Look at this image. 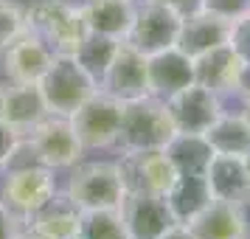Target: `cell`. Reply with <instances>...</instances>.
I'll use <instances>...</instances> for the list:
<instances>
[{
    "instance_id": "cell-8",
    "label": "cell",
    "mask_w": 250,
    "mask_h": 239,
    "mask_svg": "<svg viewBox=\"0 0 250 239\" xmlns=\"http://www.w3.org/2000/svg\"><path fill=\"white\" fill-rule=\"evenodd\" d=\"M180 23L183 14H177L169 6H160V3H152V0H138L135 20H132V28H129L124 43L138 48L144 57L158 54V51L177 45Z\"/></svg>"
},
{
    "instance_id": "cell-20",
    "label": "cell",
    "mask_w": 250,
    "mask_h": 239,
    "mask_svg": "<svg viewBox=\"0 0 250 239\" xmlns=\"http://www.w3.org/2000/svg\"><path fill=\"white\" fill-rule=\"evenodd\" d=\"M82 17L87 25V34L110 37V40H126L132 20H135L138 0H84Z\"/></svg>"
},
{
    "instance_id": "cell-7",
    "label": "cell",
    "mask_w": 250,
    "mask_h": 239,
    "mask_svg": "<svg viewBox=\"0 0 250 239\" xmlns=\"http://www.w3.org/2000/svg\"><path fill=\"white\" fill-rule=\"evenodd\" d=\"M121 107L124 104L107 96L104 90H96L82 104L76 113L70 115L73 132L79 138L84 152H107L115 149L118 130H121Z\"/></svg>"
},
{
    "instance_id": "cell-35",
    "label": "cell",
    "mask_w": 250,
    "mask_h": 239,
    "mask_svg": "<svg viewBox=\"0 0 250 239\" xmlns=\"http://www.w3.org/2000/svg\"><path fill=\"white\" fill-rule=\"evenodd\" d=\"M242 115H245V121H248V127H250V104H242Z\"/></svg>"
},
{
    "instance_id": "cell-6",
    "label": "cell",
    "mask_w": 250,
    "mask_h": 239,
    "mask_svg": "<svg viewBox=\"0 0 250 239\" xmlns=\"http://www.w3.org/2000/svg\"><path fill=\"white\" fill-rule=\"evenodd\" d=\"M25 147H28L31 158L37 163H42V166H48V169H54V172L70 169V166H76L87 155L84 147L79 144L76 132H73L70 118L51 115V113L31 132H25Z\"/></svg>"
},
{
    "instance_id": "cell-19",
    "label": "cell",
    "mask_w": 250,
    "mask_h": 239,
    "mask_svg": "<svg viewBox=\"0 0 250 239\" xmlns=\"http://www.w3.org/2000/svg\"><path fill=\"white\" fill-rule=\"evenodd\" d=\"M188 228L197 239H250L248 208L233 203H219V200H211L188 222Z\"/></svg>"
},
{
    "instance_id": "cell-5",
    "label": "cell",
    "mask_w": 250,
    "mask_h": 239,
    "mask_svg": "<svg viewBox=\"0 0 250 239\" xmlns=\"http://www.w3.org/2000/svg\"><path fill=\"white\" fill-rule=\"evenodd\" d=\"M28 14V28L45 40L54 54H76L87 40L82 6L70 0H37Z\"/></svg>"
},
{
    "instance_id": "cell-32",
    "label": "cell",
    "mask_w": 250,
    "mask_h": 239,
    "mask_svg": "<svg viewBox=\"0 0 250 239\" xmlns=\"http://www.w3.org/2000/svg\"><path fill=\"white\" fill-rule=\"evenodd\" d=\"M152 3H160V6H169V9H174L177 14H191L200 9V0H152Z\"/></svg>"
},
{
    "instance_id": "cell-18",
    "label": "cell",
    "mask_w": 250,
    "mask_h": 239,
    "mask_svg": "<svg viewBox=\"0 0 250 239\" xmlns=\"http://www.w3.org/2000/svg\"><path fill=\"white\" fill-rule=\"evenodd\" d=\"M228 37H230V20L216 17L205 9H197V12L183 17L174 48H180L186 57L197 59L219 45H228Z\"/></svg>"
},
{
    "instance_id": "cell-13",
    "label": "cell",
    "mask_w": 250,
    "mask_h": 239,
    "mask_svg": "<svg viewBox=\"0 0 250 239\" xmlns=\"http://www.w3.org/2000/svg\"><path fill=\"white\" fill-rule=\"evenodd\" d=\"M54 51L40 34L31 28L20 34L9 48H3V70L9 82H25V85H40V79L48 73L54 62Z\"/></svg>"
},
{
    "instance_id": "cell-28",
    "label": "cell",
    "mask_w": 250,
    "mask_h": 239,
    "mask_svg": "<svg viewBox=\"0 0 250 239\" xmlns=\"http://www.w3.org/2000/svg\"><path fill=\"white\" fill-rule=\"evenodd\" d=\"M228 45L236 51L239 57L250 65V12L230 20V37H228Z\"/></svg>"
},
{
    "instance_id": "cell-23",
    "label": "cell",
    "mask_w": 250,
    "mask_h": 239,
    "mask_svg": "<svg viewBox=\"0 0 250 239\" xmlns=\"http://www.w3.org/2000/svg\"><path fill=\"white\" fill-rule=\"evenodd\" d=\"M205 141L219 155H245L250 149V127L242 110H222V115L208 127Z\"/></svg>"
},
{
    "instance_id": "cell-31",
    "label": "cell",
    "mask_w": 250,
    "mask_h": 239,
    "mask_svg": "<svg viewBox=\"0 0 250 239\" xmlns=\"http://www.w3.org/2000/svg\"><path fill=\"white\" fill-rule=\"evenodd\" d=\"M20 228H23V219L14 217L6 205L0 203V239H17Z\"/></svg>"
},
{
    "instance_id": "cell-36",
    "label": "cell",
    "mask_w": 250,
    "mask_h": 239,
    "mask_svg": "<svg viewBox=\"0 0 250 239\" xmlns=\"http://www.w3.org/2000/svg\"><path fill=\"white\" fill-rule=\"evenodd\" d=\"M242 160H245V166H248V174H250V149L245 152V155H242Z\"/></svg>"
},
{
    "instance_id": "cell-24",
    "label": "cell",
    "mask_w": 250,
    "mask_h": 239,
    "mask_svg": "<svg viewBox=\"0 0 250 239\" xmlns=\"http://www.w3.org/2000/svg\"><path fill=\"white\" fill-rule=\"evenodd\" d=\"M166 155L171 158L177 174H205V166L214 155V149L208 147L205 135L174 132V138L166 144Z\"/></svg>"
},
{
    "instance_id": "cell-30",
    "label": "cell",
    "mask_w": 250,
    "mask_h": 239,
    "mask_svg": "<svg viewBox=\"0 0 250 239\" xmlns=\"http://www.w3.org/2000/svg\"><path fill=\"white\" fill-rule=\"evenodd\" d=\"M23 138L25 135H20L14 127H9L3 118H0V172L14 160L17 149H20V144H23Z\"/></svg>"
},
{
    "instance_id": "cell-10",
    "label": "cell",
    "mask_w": 250,
    "mask_h": 239,
    "mask_svg": "<svg viewBox=\"0 0 250 239\" xmlns=\"http://www.w3.org/2000/svg\"><path fill=\"white\" fill-rule=\"evenodd\" d=\"M99 90L118 99L121 104L149 96L146 57L138 48H132L129 43H118L110 65L104 68L102 79H99Z\"/></svg>"
},
{
    "instance_id": "cell-34",
    "label": "cell",
    "mask_w": 250,
    "mask_h": 239,
    "mask_svg": "<svg viewBox=\"0 0 250 239\" xmlns=\"http://www.w3.org/2000/svg\"><path fill=\"white\" fill-rule=\"evenodd\" d=\"M17 239H40V237H37V234H31V231H28V228H20V234H17Z\"/></svg>"
},
{
    "instance_id": "cell-2",
    "label": "cell",
    "mask_w": 250,
    "mask_h": 239,
    "mask_svg": "<svg viewBox=\"0 0 250 239\" xmlns=\"http://www.w3.org/2000/svg\"><path fill=\"white\" fill-rule=\"evenodd\" d=\"M174 138L166 102H160L155 96H144L135 102H124L121 107V130L115 141L118 155L129 152H146V149H166Z\"/></svg>"
},
{
    "instance_id": "cell-21",
    "label": "cell",
    "mask_w": 250,
    "mask_h": 239,
    "mask_svg": "<svg viewBox=\"0 0 250 239\" xmlns=\"http://www.w3.org/2000/svg\"><path fill=\"white\" fill-rule=\"evenodd\" d=\"M79 219H82V211L68 200V194L59 189L40 211L25 217L23 225L40 239H76Z\"/></svg>"
},
{
    "instance_id": "cell-22",
    "label": "cell",
    "mask_w": 250,
    "mask_h": 239,
    "mask_svg": "<svg viewBox=\"0 0 250 239\" xmlns=\"http://www.w3.org/2000/svg\"><path fill=\"white\" fill-rule=\"evenodd\" d=\"M208 203H211V192H208L205 174H177L174 186L166 192V205L174 222L180 225H188Z\"/></svg>"
},
{
    "instance_id": "cell-17",
    "label": "cell",
    "mask_w": 250,
    "mask_h": 239,
    "mask_svg": "<svg viewBox=\"0 0 250 239\" xmlns=\"http://www.w3.org/2000/svg\"><path fill=\"white\" fill-rule=\"evenodd\" d=\"M146 82L149 96L166 102L169 96L183 90L194 82V59L186 57L180 48H166L146 57Z\"/></svg>"
},
{
    "instance_id": "cell-12",
    "label": "cell",
    "mask_w": 250,
    "mask_h": 239,
    "mask_svg": "<svg viewBox=\"0 0 250 239\" xmlns=\"http://www.w3.org/2000/svg\"><path fill=\"white\" fill-rule=\"evenodd\" d=\"M245 68H248V62L239 57L233 48L219 45L194 59V82L208 87L211 93H216L222 102L225 99H236Z\"/></svg>"
},
{
    "instance_id": "cell-26",
    "label": "cell",
    "mask_w": 250,
    "mask_h": 239,
    "mask_svg": "<svg viewBox=\"0 0 250 239\" xmlns=\"http://www.w3.org/2000/svg\"><path fill=\"white\" fill-rule=\"evenodd\" d=\"M121 43H124V40H121ZM115 48H118V40L99 37V34H87V40L79 45V51H76L73 57L79 59L82 65H84V70L99 82L102 79V73H104V68H107L110 59H113Z\"/></svg>"
},
{
    "instance_id": "cell-4",
    "label": "cell",
    "mask_w": 250,
    "mask_h": 239,
    "mask_svg": "<svg viewBox=\"0 0 250 239\" xmlns=\"http://www.w3.org/2000/svg\"><path fill=\"white\" fill-rule=\"evenodd\" d=\"M57 192V172L42 163H17L0 172V203L20 219L40 211Z\"/></svg>"
},
{
    "instance_id": "cell-11",
    "label": "cell",
    "mask_w": 250,
    "mask_h": 239,
    "mask_svg": "<svg viewBox=\"0 0 250 239\" xmlns=\"http://www.w3.org/2000/svg\"><path fill=\"white\" fill-rule=\"evenodd\" d=\"M121 174H124L126 192H141V194H158L166 197L174 180L177 169L166 149H146V152H129L118 158Z\"/></svg>"
},
{
    "instance_id": "cell-29",
    "label": "cell",
    "mask_w": 250,
    "mask_h": 239,
    "mask_svg": "<svg viewBox=\"0 0 250 239\" xmlns=\"http://www.w3.org/2000/svg\"><path fill=\"white\" fill-rule=\"evenodd\" d=\"M200 9L216 17H225V20H236L250 12V0H200Z\"/></svg>"
},
{
    "instance_id": "cell-9",
    "label": "cell",
    "mask_w": 250,
    "mask_h": 239,
    "mask_svg": "<svg viewBox=\"0 0 250 239\" xmlns=\"http://www.w3.org/2000/svg\"><path fill=\"white\" fill-rule=\"evenodd\" d=\"M166 110H169L174 132H183V135H205L208 127L222 115L225 102L216 93H211L208 87L191 82V85H186L183 90H177L174 96L166 99Z\"/></svg>"
},
{
    "instance_id": "cell-15",
    "label": "cell",
    "mask_w": 250,
    "mask_h": 239,
    "mask_svg": "<svg viewBox=\"0 0 250 239\" xmlns=\"http://www.w3.org/2000/svg\"><path fill=\"white\" fill-rule=\"evenodd\" d=\"M205 183H208L211 200L250 208V174L242 155L214 152L208 166H205Z\"/></svg>"
},
{
    "instance_id": "cell-16",
    "label": "cell",
    "mask_w": 250,
    "mask_h": 239,
    "mask_svg": "<svg viewBox=\"0 0 250 239\" xmlns=\"http://www.w3.org/2000/svg\"><path fill=\"white\" fill-rule=\"evenodd\" d=\"M48 115L45 99L40 93V85L25 82H3L0 85V118L9 127H14L20 135L31 132Z\"/></svg>"
},
{
    "instance_id": "cell-3",
    "label": "cell",
    "mask_w": 250,
    "mask_h": 239,
    "mask_svg": "<svg viewBox=\"0 0 250 239\" xmlns=\"http://www.w3.org/2000/svg\"><path fill=\"white\" fill-rule=\"evenodd\" d=\"M99 90V82L84 70L73 54H57L48 73L40 79V93L51 115H70Z\"/></svg>"
},
{
    "instance_id": "cell-1",
    "label": "cell",
    "mask_w": 250,
    "mask_h": 239,
    "mask_svg": "<svg viewBox=\"0 0 250 239\" xmlns=\"http://www.w3.org/2000/svg\"><path fill=\"white\" fill-rule=\"evenodd\" d=\"M62 192L79 211H99V208H121L126 186L118 160H79L68 169Z\"/></svg>"
},
{
    "instance_id": "cell-27",
    "label": "cell",
    "mask_w": 250,
    "mask_h": 239,
    "mask_svg": "<svg viewBox=\"0 0 250 239\" xmlns=\"http://www.w3.org/2000/svg\"><path fill=\"white\" fill-rule=\"evenodd\" d=\"M28 31V14L14 0H0V51Z\"/></svg>"
},
{
    "instance_id": "cell-25",
    "label": "cell",
    "mask_w": 250,
    "mask_h": 239,
    "mask_svg": "<svg viewBox=\"0 0 250 239\" xmlns=\"http://www.w3.org/2000/svg\"><path fill=\"white\" fill-rule=\"evenodd\" d=\"M76 239H129V234L118 208H99L82 211Z\"/></svg>"
},
{
    "instance_id": "cell-14",
    "label": "cell",
    "mask_w": 250,
    "mask_h": 239,
    "mask_svg": "<svg viewBox=\"0 0 250 239\" xmlns=\"http://www.w3.org/2000/svg\"><path fill=\"white\" fill-rule=\"evenodd\" d=\"M118 211H121L129 239H158L174 225L166 197H158V194L126 192Z\"/></svg>"
},
{
    "instance_id": "cell-33",
    "label": "cell",
    "mask_w": 250,
    "mask_h": 239,
    "mask_svg": "<svg viewBox=\"0 0 250 239\" xmlns=\"http://www.w3.org/2000/svg\"><path fill=\"white\" fill-rule=\"evenodd\" d=\"M158 239H197L194 237V231L188 225H180V222H174V225L163 234V237H158Z\"/></svg>"
}]
</instances>
